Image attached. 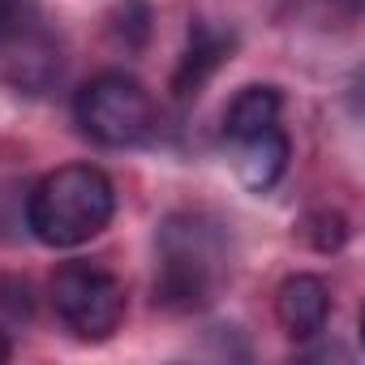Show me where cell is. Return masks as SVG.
Returning <instances> with one entry per match:
<instances>
[{
	"mask_svg": "<svg viewBox=\"0 0 365 365\" xmlns=\"http://www.w3.org/2000/svg\"><path fill=\"white\" fill-rule=\"evenodd\" d=\"M159 271H155V305L163 309H202L220 297L232 271L228 232L211 215L198 211H176L159 224L155 237Z\"/></svg>",
	"mask_w": 365,
	"mask_h": 365,
	"instance_id": "cell-1",
	"label": "cell"
},
{
	"mask_svg": "<svg viewBox=\"0 0 365 365\" xmlns=\"http://www.w3.org/2000/svg\"><path fill=\"white\" fill-rule=\"evenodd\" d=\"M116 215V185L95 163H65L48 172L26 198V228L48 250H78L95 241Z\"/></svg>",
	"mask_w": 365,
	"mask_h": 365,
	"instance_id": "cell-2",
	"label": "cell"
},
{
	"mask_svg": "<svg viewBox=\"0 0 365 365\" xmlns=\"http://www.w3.org/2000/svg\"><path fill=\"white\" fill-rule=\"evenodd\" d=\"M73 120L99 146H112V150L138 146L155 129V99L138 78H129L120 69H108V73H95L78 91Z\"/></svg>",
	"mask_w": 365,
	"mask_h": 365,
	"instance_id": "cell-3",
	"label": "cell"
},
{
	"mask_svg": "<svg viewBox=\"0 0 365 365\" xmlns=\"http://www.w3.org/2000/svg\"><path fill=\"white\" fill-rule=\"evenodd\" d=\"M52 309L78 339L99 344L125 322V284L103 267L65 262L52 275Z\"/></svg>",
	"mask_w": 365,
	"mask_h": 365,
	"instance_id": "cell-4",
	"label": "cell"
},
{
	"mask_svg": "<svg viewBox=\"0 0 365 365\" xmlns=\"http://www.w3.org/2000/svg\"><path fill=\"white\" fill-rule=\"evenodd\" d=\"M275 318L292 339H314L331 318V288L318 275H288L275 292Z\"/></svg>",
	"mask_w": 365,
	"mask_h": 365,
	"instance_id": "cell-5",
	"label": "cell"
},
{
	"mask_svg": "<svg viewBox=\"0 0 365 365\" xmlns=\"http://www.w3.org/2000/svg\"><path fill=\"white\" fill-rule=\"evenodd\" d=\"M232 43H237L232 31L211 26V22H194V26H190V43H185L180 65H176V73H172V91H176L180 99H194V95L211 82V73L232 56Z\"/></svg>",
	"mask_w": 365,
	"mask_h": 365,
	"instance_id": "cell-6",
	"label": "cell"
},
{
	"mask_svg": "<svg viewBox=\"0 0 365 365\" xmlns=\"http://www.w3.org/2000/svg\"><path fill=\"white\" fill-rule=\"evenodd\" d=\"M232 146H237V176L250 194H267L279 185V176L288 172V159H292V142L279 125H267L262 133L241 138Z\"/></svg>",
	"mask_w": 365,
	"mask_h": 365,
	"instance_id": "cell-7",
	"label": "cell"
},
{
	"mask_svg": "<svg viewBox=\"0 0 365 365\" xmlns=\"http://www.w3.org/2000/svg\"><path fill=\"white\" fill-rule=\"evenodd\" d=\"M5 78L18 86V91H48L56 78H61V43L39 26L31 39H22L18 48L5 52Z\"/></svg>",
	"mask_w": 365,
	"mask_h": 365,
	"instance_id": "cell-8",
	"label": "cell"
},
{
	"mask_svg": "<svg viewBox=\"0 0 365 365\" xmlns=\"http://www.w3.org/2000/svg\"><path fill=\"white\" fill-rule=\"evenodd\" d=\"M279 112H284V95L279 86H267V82H254V86H241L224 112V138L228 142H241V138H254L262 133L267 125H279Z\"/></svg>",
	"mask_w": 365,
	"mask_h": 365,
	"instance_id": "cell-9",
	"label": "cell"
},
{
	"mask_svg": "<svg viewBox=\"0 0 365 365\" xmlns=\"http://www.w3.org/2000/svg\"><path fill=\"white\" fill-rule=\"evenodd\" d=\"M39 26H43L39 0H0V56L18 48L22 39H31Z\"/></svg>",
	"mask_w": 365,
	"mask_h": 365,
	"instance_id": "cell-10",
	"label": "cell"
},
{
	"mask_svg": "<svg viewBox=\"0 0 365 365\" xmlns=\"http://www.w3.org/2000/svg\"><path fill=\"white\" fill-rule=\"evenodd\" d=\"M301 237L318 250V254H335L348 245V220L339 211H314L305 224H301Z\"/></svg>",
	"mask_w": 365,
	"mask_h": 365,
	"instance_id": "cell-11",
	"label": "cell"
},
{
	"mask_svg": "<svg viewBox=\"0 0 365 365\" xmlns=\"http://www.w3.org/2000/svg\"><path fill=\"white\" fill-rule=\"evenodd\" d=\"M9 356H14V344H9V335H5V331H0V365H5Z\"/></svg>",
	"mask_w": 365,
	"mask_h": 365,
	"instance_id": "cell-12",
	"label": "cell"
}]
</instances>
